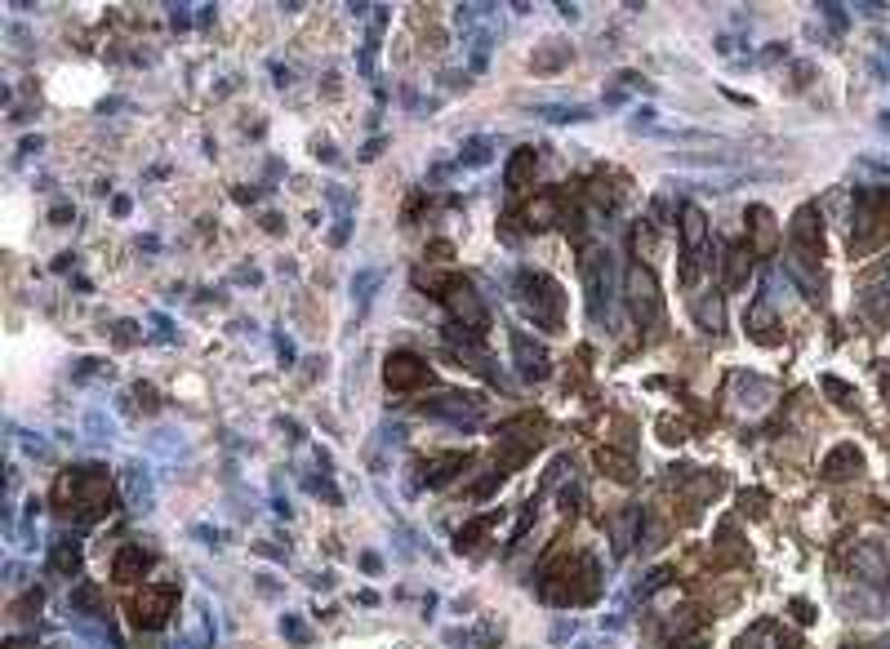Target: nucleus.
I'll return each mask as SVG.
<instances>
[{"label":"nucleus","mask_w":890,"mask_h":649,"mask_svg":"<svg viewBox=\"0 0 890 649\" xmlns=\"http://www.w3.org/2000/svg\"><path fill=\"white\" fill-rule=\"evenodd\" d=\"M516 294H521L526 316H534V325H543L548 334H557L561 329V311H565V294H561L557 280L543 276V272H521Z\"/></svg>","instance_id":"1"},{"label":"nucleus","mask_w":890,"mask_h":649,"mask_svg":"<svg viewBox=\"0 0 890 649\" xmlns=\"http://www.w3.org/2000/svg\"><path fill=\"white\" fill-rule=\"evenodd\" d=\"M624 298H628V307L636 316V325H659L663 321L659 285H654L650 267H641V262H632V267H628V276H624Z\"/></svg>","instance_id":"2"},{"label":"nucleus","mask_w":890,"mask_h":649,"mask_svg":"<svg viewBox=\"0 0 890 649\" xmlns=\"http://www.w3.org/2000/svg\"><path fill=\"white\" fill-rule=\"evenodd\" d=\"M441 303L450 307V316H455V321H463L467 334H481V329H485V307H481V298H477V289L467 285V280L450 276V285H445V294H441Z\"/></svg>","instance_id":"3"},{"label":"nucleus","mask_w":890,"mask_h":649,"mask_svg":"<svg viewBox=\"0 0 890 649\" xmlns=\"http://www.w3.org/2000/svg\"><path fill=\"white\" fill-rule=\"evenodd\" d=\"M383 382H388L392 392H414V387H423V382H432V370L414 352H392L383 360Z\"/></svg>","instance_id":"4"},{"label":"nucleus","mask_w":890,"mask_h":649,"mask_svg":"<svg viewBox=\"0 0 890 649\" xmlns=\"http://www.w3.org/2000/svg\"><path fill=\"white\" fill-rule=\"evenodd\" d=\"M481 405H485V401H477V396L445 392V396H436V401H423V414H432V418H445V423H455V427H477Z\"/></svg>","instance_id":"5"},{"label":"nucleus","mask_w":890,"mask_h":649,"mask_svg":"<svg viewBox=\"0 0 890 649\" xmlns=\"http://www.w3.org/2000/svg\"><path fill=\"white\" fill-rule=\"evenodd\" d=\"M174 601H178V592L170 587V582L143 587V596L134 601V609H139V627H147V631L165 627V623H170V614H174Z\"/></svg>","instance_id":"6"},{"label":"nucleus","mask_w":890,"mask_h":649,"mask_svg":"<svg viewBox=\"0 0 890 649\" xmlns=\"http://www.w3.org/2000/svg\"><path fill=\"white\" fill-rule=\"evenodd\" d=\"M512 360H516V374H521L526 382H534V378H548V352L539 343H534L526 329H512Z\"/></svg>","instance_id":"7"},{"label":"nucleus","mask_w":890,"mask_h":649,"mask_svg":"<svg viewBox=\"0 0 890 649\" xmlns=\"http://www.w3.org/2000/svg\"><path fill=\"white\" fill-rule=\"evenodd\" d=\"M752 245L744 240V245H734L726 258H721V289H744L748 285V272H752Z\"/></svg>","instance_id":"8"},{"label":"nucleus","mask_w":890,"mask_h":649,"mask_svg":"<svg viewBox=\"0 0 890 649\" xmlns=\"http://www.w3.org/2000/svg\"><path fill=\"white\" fill-rule=\"evenodd\" d=\"M703 245H708V218H703V209L699 205H685L681 209V254H703Z\"/></svg>","instance_id":"9"},{"label":"nucleus","mask_w":890,"mask_h":649,"mask_svg":"<svg viewBox=\"0 0 890 649\" xmlns=\"http://www.w3.org/2000/svg\"><path fill=\"white\" fill-rule=\"evenodd\" d=\"M748 218H752V254H775V245H779V227H775V213H770L766 205H752L748 209Z\"/></svg>","instance_id":"10"},{"label":"nucleus","mask_w":890,"mask_h":649,"mask_svg":"<svg viewBox=\"0 0 890 649\" xmlns=\"http://www.w3.org/2000/svg\"><path fill=\"white\" fill-rule=\"evenodd\" d=\"M864 472V454L854 445H837L832 454L824 458V480H850Z\"/></svg>","instance_id":"11"},{"label":"nucleus","mask_w":890,"mask_h":649,"mask_svg":"<svg viewBox=\"0 0 890 649\" xmlns=\"http://www.w3.org/2000/svg\"><path fill=\"white\" fill-rule=\"evenodd\" d=\"M147 565H152V556L143 552V547H121L116 552V565H112V574H116V582H139L143 574H147Z\"/></svg>","instance_id":"12"},{"label":"nucleus","mask_w":890,"mask_h":649,"mask_svg":"<svg viewBox=\"0 0 890 649\" xmlns=\"http://www.w3.org/2000/svg\"><path fill=\"white\" fill-rule=\"evenodd\" d=\"M534 116L548 121V125H583V121H592V107H583V103H539Z\"/></svg>","instance_id":"13"},{"label":"nucleus","mask_w":890,"mask_h":649,"mask_svg":"<svg viewBox=\"0 0 890 649\" xmlns=\"http://www.w3.org/2000/svg\"><path fill=\"white\" fill-rule=\"evenodd\" d=\"M534 165H539V152H534V147H516L512 160H508V170H503V187H508V192H521L526 178L534 174Z\"/></svg>","instance_id":"14"},{"label":"nucleus","mask_w":890,"mask_h":649,"mask_svg":"<svg viewBox=\"0 0 890 649\" xmlns=\"http://www.w3.org/2000/svg\"><path fill=\"white\" fill-rule=\"evenodd\" d=\"M125 494H129V507L134 511H152V503H156L152 476H147L143 467H125Z\"/></svg>","instance_id":"15"},{"label":"nucleus","mask_w":890,"mask_h":649,"mask_svg":"<svg viewBox=\"0 0 890 649\" xmlns=\"http://www.w3.org/2000/svg\"><path fill=\"white\" fill-rule=\"evenodd\" d=\"M467 467H472V454H441V458L428 462V485H450V480Z\"/></svg>","instance_id":"16"},{"label":"nucleus","mask_w":890,"mask_h":649,"mask_svg":"<svg viewBox=\"0 0 890 649\" xmlns=\"http://www.w3.org/2000/svg\"><path fill=\"white\" fill-rule=\"evenodd\" d=\"M744 325L752 329V338H757V343H779V334H775L779 325H775V311H770V303H766V298H761V303H752V307H748Z\"/></svg>","instance_id":"17"},{"label":"nucleus","mask_w":890,"mask_h":649,"mask_svg":"<svg viewBox=\"0 0 890 649\" xmlns=\"http://www.w3.org/2000/svg\"><path fill=\"white\" fill-rule=\"evenodd\" d=\"M597 467L610 480H619V485H632V476H636V462L628 454H619V449H597Z\"/></svg>","instance_id":"18"},{"label":"nucleus","mask_w":890,"mask_h":649,"mask_svg":"<svg viewBox=\"0 0 890 649\" xmlns=\"http://www.w3.org/2000/svg\"><path fill=\"white\" fill-rule=\"evenodd\" d=\"M561 218V196L557 192H543L539 201H530V209H526V227H552Z\"/></svg>","instance_id":"19"},{"label":"nucleus","mask_w":890,"mask_h":649,"mask_svg":"<svg viewBox=\"0 0 890 649\" xmlns=\"http://www.w3.org/2000/svg\"><path fill=\"white\" fill-rule=\"evenodd\" d=\"M690 311H695L699 329H708V334H721V329H726V311H721V298L717 294L712 298H695Z\"/></svg>","instance_id":"20"},{"label":"nucleus","mask_w":890,"mask_h":649,"mask_svg":"<svg viewBox=\"0 0 890 649\" xmlns=\"http://www.w3.org/2000/svg\"><path fill=\"white\" fill-rule=\"evenodd\" d=\"M379 285H383V272L379 267H361L357 276H352V298H357V307H369V298H374Z\"/></svg>","instance_id":"21"},{"label":"nucleus","mask_w":890,"mask_h":649,"mask_svg":"<svg viewBox=\"0 0 890 649\" xmlns=\"http://www.w3.org/2000/svg\"><path fill=\"white\" fill-rule=\"evenodd\" d=\"M490 525H494V516H477V521H467L459 534H455V547H459V552H472V547L485 538V529H490Z\"/></svg>","instance_id":"22"},{"label":"nucleus","mask_w":890,"mask_h":649,"mask_svg":"<svg viewBox=\"0 0 890 649\" xmlns=\"http://www.w3.org/2000/svg\"><path fill=\"white\" fill-rule=\"evenodd\" d=\"M819 387H824V392H828V396H832V401L842 405V409H854V405H859V392H854L850 382L832 378V374H824V378H819Z\"/></svg>","instance_id":"23"},{"label":"nucleus","mask_w":890,"mask_h":649,"mask_svg":"<svg viewBox=\"0 0 890 649\" xmlns=\"http://www.w3.org/2000/svg\"><path fill=\"white\" fill-rule=\"evenodd\" d=\"M565 58H570V49H565L561 40H548L543 54H534V58H530V67H534V72H557Z\"/></svg>","instance_id":"24"},{"label":"nucleus","mask_w":890,"mask_h":649,"mask_svg":"<svg viewBox=\"0 0 890 649\" xmlns=\"http://www.w3.org/2000/svg\"><path fill=\"white\" fill-rule=\"evenodd\" d=\"M490 147H494V138H467L459 152V165H490V156H494Z\"/></svg>","instance_id":"25"},{"label":"nucleus","mask_w":890,"mask_h":649,"mask_svg":"<svg viewBox=\"0 0 890 649\" xmlns=\"http://www.w3.org/2000/svg\"><path fill=\"white\" fill-rule=\"evenodd\" d=\"M49 565H54L58 574H76L80 570V552L72 543H63V547H54V556H49Z\"/></svg>","instance_id":"26"},{"label":"nucleus","mask_w":890,"mask_h":649,"mask_svg":"<svg viewBox=\"0 0 890 649\" xmlns=\"http://www.w3.org/2000/svg\"><path fill=\"white\" fill-rule=\"evenodd\" d=\"M499 640H503V627L490 623V619H485V623L472 631V645H477V649H499Z\"/></svg>","instance_id":"27"},{"label":"nucleus","mask_w":890,"mask_h":649,"mask_svg":"<svg viewBox=\"0 0 890 649\" xmlns=\"http://www.w3.org/2000/svg\"><path fill=\"white\" fill-rule=\"evenodd\" d=\"M72 609H98V587L94 582H80L72 592Z\"/></svg>","instance_id":"28"},{"label":"nucleus","mask_w":890,"mask_h":649,"mask_svg":"<svg viewBox=\"0 0 890 649\" xmlns=\"http://www.w3.org/2000/svg\"><path fill=\"white\" fill-rule=\"evenodd\" d=\"M281 631H285V636H290L294 645H308V640H312V631H308L303 623H298L294 614H285V619H281Z\"/></svg>","instance_id":"29"},{"label":"nucleus","mask_w":890,"mask_h":649,"mask_svg":"<svg viewBox=\"0 0 890 649\" xmlns=\"http://www.w3.org/2000/svg\"><path fill=\"white\" fill-rule=\"evenodd\" d=\"M308 489H312L316 498H325V503H334V507H339V503H343V494H339V489H334V485H330V480H308Z\"/></svg>","instance_id":"30"},{"label":"nucleus","mask_w":890,"mask_h":649,"mask_svg":"<svg viewBox=\"0 0 890 649\" xmlns=\"http://www.w3.org/2000/svg\"><path fill=\"white\" fill-rule=\"evenodd\" d=\"M668 578H673V570H654V574L646 578V587H641V596H650V592H659V587H663V582H668Z\"/></svg>","instance_id":"31"},{"label":"nucleus","mask_w":890,"mask_h":649,"mask_svg":"<svg viewBox=\"0 0 890 649\" xmlns=\"http://www.w3.org/2000/svg\"><path fill=\"white\" fill-rule=\"evenodd\" d=\"M89 431H94V440H107L112 436V423H103V414H89Z\"/></svg>","instance_id":"32"},{"label":"nucleus","mask_w":890,"mask_h":649,"mask_svg":"<svg viewBox=\"0 0 890 649\" xmlns=\"http://www.w3.org/2000/svg\"><path fill=\"white\" fill-rule=\"evenodd\" d=\"M134 329H139V325H129V321H121V325H116V343H121V347H129L134 338H139V334H134Z\"/></svg>","instance_id":"33"},{"label":"nucleus","mask_w":890,"mask_h":649,"mask_svg":"<svg viewBox=\"0 0 890 649\" xmlns=\"http://www.w3.org/2000/svg\"><path fill=\"white\" fill-rule=\"evenodd\" d=\"M632 129H654V107H641L632 116Z\"/></svg>","instance_id":"34"},{"label":"nucleus","mask_w":890,"mask_h":649,"mask_svg":"<svg viewBox=\"0 0 890 649\" xmlns=\"http://www.w3.org/2000/svg\"><path fill=\"white\" fill-rule=\"evenodd\" d=\"M824 9V18L832 23V27H846V13H842V5H819Z\"/></svg>","instance_id":"35"},{"label":"nucleus","mask_w":890,"mask_h":649,"mask_svg":"<svg viewBox=\"0 0 890 649\" xmlns=\"http://www.w3.org/2000/svg\"><path fill=\"white\" fill-rule=\"evenodd\" d=\"M192 534H196V538H205V547H218V529H210V525H196Z\"/></svg>","instance_id":"36"},{"label":"nucleus","mask_w":890,"mask_h":649,"mask_svg":"<svg viewBox=\"0 0 890 649\" xmlns=\"http://www.w3.org/2000/svg\"><path fill=\"white\" fill-rule=\"evenodd\" d=\"M361 570H365V574H379V570H383V560H379L374 552H365V556H361Z\"/></svg>","instance_id":"37"},{"label":"nucleus","mask_w":890,"mask_h":649,"mask_svg":"<svg viewBox=\"0 0 890 649\" xmlns=\"http://www.w3.org/2000/svg\"><path fill=\"white\" fill-rule=\"evenodd\" d=\"M347 227H352V218L343 213V218H339V227H334V236H330V240H334V245H343V240H347Z\"/></svg>","instance_id":"38"},{"label":"nucleus","mask_w":890,"mask_h":649,"mask_svg":"<svg viewBox=\"0 0 890 649\" xmlns=\"http://www.w3.org/2000/svg\"><path fill=\"white\" fill-rule=\"evenodd\" d=\"M445 645H472V631H445Z\"/></svg>","instance_id":"39"},{"label":"nucleus","mask_w":890,"mask_h":649,"mask_svg":"<svg viewBox=\"0 0 890 649\" xmlns=\"http://www.w3.org/2000/svg\"><path fill=\"white\" fill-rule=\"evenodd\" d=\"M152 325H156V338H165V343L174 338V334H170V321H165V316H152Z\"/></svg>","instance_id":"40"},{"label":"nucleus","mask_w":890,"mask_h":649,"mask_svg":"<svg viewBox=\"0 0 890 649\" xmlns=\"http://www.w3.org/2000/svg\"><path fill=\"white\" fill-rule=\"evenodd\" d=\"M276 352H281L285 365H290V360H294V343H290V338H276Z\"/></svg>","instance_id":"41"},{"label":"nucleus","mask_w":890,"mask_h":649,"mask_svg":"<svg viewBox=\"0 0 890 649\" xmlns=\"http://www.w3.org/2000/svg\"><path fill=\"white\" fill-rule=\"evenodd\" d=\"M170 23H174V27H188V23H192V18H188V5H174V13H170Z\"/></svg>","instance_id":"42"},{"label":"nucleus","mask_w":890,"mask_h":649,"mask_svg":"<svg viewBox=\"0 0 890 649\" xmlns=\"http://www.w3.org/2000/svg\"><path fill=\"white\" fill-rule=\"evenodd\" d=\"M379 152H383V138H369V143H365V152H361V160H374Z\"/></svg>","instance_id":"43"},{"label":"nucleus","mask_w":890,"mask_h":649,"mask_svg":"<svg viewBox=\"0 0 890 649\" xmlns=\"http://www.w3.org/2000/svg\"><path fill=\"white\" fill-rule=\"evenodd\" d=\"M793 614H797V623H810V619H815V614H810V605H805V601H793Z\"/></svg>","instance_id":"44"},{"label":"nucleus","mask_w":890,"mask_h":649,"mask_svg":"<svg viewBox=\"0 0 890 649\" xmlns=\"http://www.w3.org/2000/svg\"><path fill=\"white\" fill-rule=\"evenodd\" d=\"M112 213H116V218H125V213H129V196H116V201H112Z\"/></svg>","instance_id":"45"},{"label":"nucleus","mask_w":890,"mask_h":649,"mask_svg":"<svg viewBox=\"0 0 890 649\" xmlns=\"http://www.w3.org/2000/svg\"><path fill=\"white\" fill-rule=\"evenodd\" d=\"M49 218H54V223H67V218H72V205H54V213H49Z\"/></svg>","instance_id":"46"},{"label":"nucleus","mask_w":890,"mask_h":649,"mask_svg":"<svg viewBox=\"0 0 890 649\" xmlns=\"http://www.w3.org/2000/svg\"><path fill=\"white\" fill-rule=\"evenodd\" d=\"M570 631H575V623H557V627H552V640H565Z\"/></svg>","instance_id":"47"},{"label":"nucleus","mask_w":890,"mask_h":649,"mask_svg":"<svg viewBox=\"0 0 890 649\" xmlns=\"http://www.w3.org/2000/svg\"><path fill=\"white\" fill-rule=\"evenodd\" d=\"M40 147H45L40 138H23V147H18V152H23V156H31V152H40Z\"/></svg>","instance_id":"48"},{"label":"nucleus","mask_w":890,"mask_h":649,"mask_svg":"<svg viewBox=\"0 0 890 649\" xmlns=\"http://www.w3.org/2000/svg\"><path fill=\"white\" fill-rule=\"evenodd\" d=\"M673 649H708V640L695 636V640H681V645H673Z\"/></svg>","instance_id":"49"},{"label":"nucleus","mask_w":890,"mask_h":649,"mask_svg":"<svg viewBox=\"0 0 890 649\" xmlns=\"http://www.w3.org/2000/svg\"><path fill=\"white\" fill-rule=\"evenodd\" d=\"M575 649H592V645H575Z\"/></svg>","instance_id":"50"}]
</instances>
